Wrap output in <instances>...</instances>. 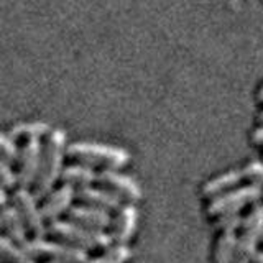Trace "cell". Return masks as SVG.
<instances>
[{
    "label": "cell",
    "instance_id": "cell-28",
    "mask_svg": "<svg viewBox=\"0 0 263 263\" xmlns=\"http://www.w3.org/2000/svg\"><path fill=\"white\" fill-rule=\"evenodd\" d=\"M252 263H263V250L255 253V257H253V261H252Z\"/></svg>",
    "mask_w": 263,
    "mask_h": 263
},
{
    "label": "cell",
    "instance_id": "cell-17",
    "mask_svg": "<svg viewBox=\"0 0 263 263\" xmlns=\"http://www.w3.org/2000/svg\"><path fill=\"white\" fill-rule=\"evenodd\" d=\"M51 132V127L46 122H20L7 132L15 142L23 143L28 140H45Z\"/></svg>",
    "mask_w": 263,
    "mask_h": 263
},
{
    "label": "cell",
    "instance_id": "cell-11",
    "mask_svg": "<svg viewBox=\"0 0 263 263\" xmlns=\"http://www.w3.org/2000/svg\"><path fill=\"white\" fill-rule=\"evenodd\" d=\"M138 224V211L134 205V202L123 204L122 208L117 211V216H115L112 222V238L115 243H128V240L135 235Z\"/></svg>",
    "mask_w": 263,
    "mask_h": 263
},
{
    "label": "cell",
    "instance_id": "cell-13",
    "mask_svg": "<svg viewBox=\"0 0 263 263\" xmlns=\"http://www.w3.org/2000/svg\"><path fill=\"white\" fill-rule=\"evenodd\" d=\"M78 199L81 204L92 205V208H99L104 211H115L117 212L122 208V199L110 193L105 187H94V186H86V187H78Z\"/></svg>",
    "mask_w": 263,
    "mask_h": 263
},
{
    "label": "cell",
    "instance_id": "cell-24",
    "mask_svg": "<svg viewBox=\"0 0 263 263\" xmlns=\"http://www.w3.org/2000/svg\"><path fill=\"white\" fill-rule=\"evenodd\" d=\"M0 179H2V187L5 189L18 186V173L13 170V164L0 161Z\"/></svg>",
    "mask_w": 263,
    "mask_h": 263
},
{
    "label": "cell",
    "instance_id": "cell-3",
    "mask_svg": "<svg viewBox=\"0 0 263 263\" xmlns=\"http://www.w3.org/2000/svg\"><path fill=\"white\" fill-rule=\"evenodd\" d=\"M48 234L56 240L66 242L69 245L79 247L84 250H96V249H109L114 238L105 230H96L78 224L74 220H53L48 226Z\"/></svg>",
    "mask_w": 263,
    "mask_h": 263
},
{
    "label": "cell",
    "instance_id": "cell-1",
    "mask_svg": "<svg viewBox=\"0 0 263 263\" xmlns=\"http://www.w3.org/2000/svg\"><path fill=\"white\" fill-rule=\"evenodd\" d=\"M66 132L63 128H51L48 137L43 140V156H41V166L38 178L33 184V194L38 199H43L53 191V186L63 175V161L66 158Z\"/></svg>",
    "mask_w": 263,
    "mask_h": 263
},
{
    "label": "cell",
    "instance_id": "cell-31",
    "mask_svg": "<svg viewBox=\"0 0 263 263\" xmlns=\"http://www.w3.org/2000/svg\"><path fill=\"white\" fill-rule=\"evenodd\" d=\"M260 2H261V4H263V0H260Z\"/></svg>",
    "mask_w": 263,
    "mask_h": 263
},
{
    "label": "cell",
    "instance_id": "cell-15",
    "mask_svg": "<svg viewBox=\"0 0 263 263\" xmlns=\"http://www.w3.org/2000/svg\"><path fill=\"white\" fill-rule=\"evenodd\" d=\"M243 178V171L242 170H229L226 173H220V175L211 178L209 181H205V184L202 186V194L205 197H217L220 194H226L229 191H232L234 187H237L242 183Z\"/></svg>",
    "mask_w": 263,
    "mask_h": 263
},
{
    "label": "cell",
    "instance_id": "cell-9",
    "mask_svg": "<svg viewBox=\"0 0 263 263\" xmlns=\"http://www.w3.org/2000/svg\"><path fill=\"white\" fill-rule=\"evenodd\" d=\"M97 183L109 189L110 193L117 194L122 201L125 199L128 202H137L142 199V189H140L137 181L123 175L119 170H101L97 175Z\"/></svg>",
    "mask_w": 263,
    "mask_h": 263
},
{
    "label": "cell",
    "instance_id": "cell-16",
    "mask_svg": "<svg viewBox=\"0 0 263 263\" xmlns=\"http://www.w3.org/2000/svg\"><path fill=\"white\" fill-rule=\"evenodd\" d=\"M97 175L99 171H96L92 166H87V164L82 163H74L69 164V166H64L61 179L64 184H71L74 187H86L97 183Z\"/></svg>",
    "mask_w": 263,
    "mask_h": 263
},
{
    "label": "cell",
    "instance_id": "cell-19",
    "mask_svg": "<svg viewBox=\"0 0 263 263\" xmlns=\"http://www.w3.org/2000/svg\"><path fill=\"white\" fill-rule=\"evenodd\" d=\"M0 252H2L4 263H36L35 257L25 250V247L15 243L7 235L0 238Z\"/></svg>",
    "mask_w": 263,
    "mask_h": 263
},
{
    "label": "cell",
    "instance_id": "cell-21",
    "mask_svg": "<svg viewBox=\"0 0 263 263\" xmlns=\"http://www.w3.org/2000/svg\"><path fill=\"white\" fill-rule=\"evenodd\" d=\"M0 156H2V161L8 164H16L20 158V145L7 132L0 135Z\"/></svg>",
    "mask_w": 263,
    "mask_h": 263
},
{
    "label": "cell",
    "instance_id": "cell-10",
    "mask_svg": "<svg viewBox=\"0 0 263 263\" xmlns=\"http://www.w3.org/2000/svg\"><path fill=\"white\" fill-rule=\"evenodd\" d=\"M74 199H78V189L71 184H63L56 191H51L45 197V202L41 205L45 219L49 222L58 220V217L72 208L71 204Z\"/></svg>",
    "mask_w": 263,
    "mask_h": 263
},
{
    "label": "cell",
    "instance_id": "cell-22",
    "mask_svg": "<svg viewBox=\"0 0 263 263\" xmlns=\"http://www.w3.org/2000/svg\"><path fill=\"white\" fill-rule=\"evenodd\" d=\"M243 219L238 212H227L217 216L216 220V229H219L220 232H235L237 229H242Z\"/></svg>",
    "mask_w": 263,
    "mask_h": 263
},
{
    "label": "cell",
    "instance_id": "cell-23",
    "mask_svg": "<svg viewBox=\"0 0 263 263\" xmlns=\"http://www.w3.org/2000/svg\"><path fill=\"white\" fill-rule=\"evenodd\" d=\"M243 178L249 179L252 184H257L263 187V161L260 160H252L242 168Z\"/></svg>",
    "mask_w": 263,
    "mask_h": 263
},
{
    "label": "cell",
    "instance_id": "cell-7",
    "mask_svg": "<svg viewBox=\"0 0 263 263\" xmlns=\"http://www.w3.org/2000/svg\"><path fill=\"white\" fill-rule=\"evenodd\" d=\"M12 199L20 216L23 217L25 224H27L28 232H31L35 237H45L48 234V226L43 211L36 202L38 197L28 191V187H18L13 193Z\"/></svg>",
    "mask_w": 263,
    "mask_h": 263
},
{
    "label": "cell",
    "instance_id": "cell-6",
    "mask_svg": "<svg viewBox=\"0 0 263 263\" xmlns=\"http://www.w3.org/2000/svg\"><path fill=\"white\" fill-rule=\"evenodd\" d=\"M263 196V187L257 184H247L237 189H232L226 194H220L211 199L208 205V214L212 217L222 216L227 212H240L245 205L257 204Z\"/></svg>",
    "mask_w": 263,
    "mask_h": 263
},
{
    "label": "cell",
    "instance_id": "cell-14",
    "mask_svg": "<svg viewBox=\"0 0 263 263\" xmlns=\"http://www.w3.org/2000/svg\"><path fill=\"white\" fill-rule=\"evenodd\" d=\"M0 222H2V229L5 235L18 245H27L28 237H27V224H25L23 217L20 216L18 209L15 205H7L2 209V216H0Z\"/></svg>",
    "mask_w": 263,
    "mask_h": 263
},
{
    "label": "cell",
    "instance_id": "cell-26",
    "mask_svg": "<svg viewBox=\"0 0 263 263\" xmlns=\"http://www.w3.org/2000/svg\"><path fill=\"white\" fill-rule=\"evenodd\" d=\"M253 99H255V104H257L260 109H261V107H263V81L257 86V89H255Z\"/></svg>",
    "mask_w": 263,
    "mask_h": 263
},
{
    "label": "cell",
    "instance_id": "cell-25",
    "mask_svg": "<svg viewBox=\"0 0 263 263\" xmlns=\"http://www.w3.org/2000/svg\"><path fill=\"white\" fill-rule=\"evenodd\" d=\"M250 142L255 146L263 148V125L261 123H257V127L250 132Z\"/></svg>",
    "mask_w": 263,
    "mask_h": 263
},
{
    "label": "cell",
    "instance_id": "cell-2",
    "mask_svg": "<svg viewBox=\"0 0 263 263\" xmlns=\"http://www.w3.org/2000/svg\"><path fill=\"white\" fill-rule=\"evenodd\" d=\"M66 156L76 163L101 166L102 170H120L130 163V153L125 148L94 142H76L68 145Z\"/></svg>",
    "mask_w": 263,
    "mask_h": 263
},
{
    "label": "cell",
    "instance_id": "cell-18",
    "mask_svg": "<svg viewBox=\"0 0 263 263\" xmlns=\"http://www.w3.org/2000/svg\"><path fill=\"white\" fill-rule=\"evenodd\" d=\"M238 238L235 232H222L214 250V263H234Z\"/></svg>",
    "mask_w": 263,
    "mask_h": 263
},
{
    "label": "cell",
    "instance_id": "cell-29",
    "mask_svg": "<svg viewBox=\"0 0 263 263\" xmlns=\"http://www.w3.org/2000/svg\"><path fill=\"white\" fill-rule=\"evenodd\" d=\"M255 120H257V123H261V125H263V107L257 112V117H255Z\"/></svg>",
    "mask_w": 263,
    "mask_h": 263
},
{
    "label": "cell",
    "instance_id": "cell-27",
    "mask_svg": "<svg viewBox=\"0 0 263 263\" xmlns=\"http://www.w3.org/2000/svg\"><path fill=\"white\" fill-rule=\"evenodd\" d=\"M7 201H8V196H7V189L5 187H2L0 189V205H2V209L4 208H7Z\"/></svg>",
    "mask_w": 263,
    "mask_h": 263
},
{
    "label": "cell",
    "instance_id": "cell-20",
    "mask_svg": "<svg viewBox=\"0 0 263 263\" xmlns=\"http://www.w3.org/2000/svg\"><path fill=\"white\" fill-rule=\"evenodd\" d=\"M134 252L127 243H115L114 247H109L102 255L89 260V263H127Z\"/></svg>",
    "mask_w": 263,
    "mask_h": 263
},
{
    "label": "cell",
    "instance_id": "cell-5",
    "mask_svg": "<svg viewBox=\"0 0 263 263\" xmlns=\"http://www.w3.org/2000/svg\"><path fill=\"white\" fill-rule=\"evenodd\" d=\"M263 238V204H253L250 214L243 219L242 234L238 237L234 263H252L257 245Z\"/></svg>",
    "mask_w": 263,
    "mask_h": 263
},
{
    "label": "cell",
    "instance_id": "cell-30",
    "mask_svg": "<svg viewBox=\"0 0 263 263\" xmlns=\"http://www.w3.org/2000/svg\"><path fill=\"white\" fill-rule=\"evenodd\" d=\"M48 263H56V261H48Z\"/></svg>",
    "mask_w": 263,
    "mask_h": 263
},
{
    "label": "cell",
    "instance_id": "cell-12",
    "mask_svg": "<svg viewBox=\"0 0 263 263\" xmlns=\"http://www.w3.org/2000/svg\"><path fill=\"white\" fill-rule=\"evenodd\" d=\"M68 217L69 220H74V222H78V224H82L96 230H107L109 227H112V222H114L109 211L92 208V205H87V204L72 205L68 211Z\"/></svg>",
    "mask_w": 263,
    "mask_h": 263
},
{
    "label": "cell",
    "instance_id": "cell-4",
    "mask_svg": "<svg viewBox=\"0 0 263 263\" xmlns=\"http://www.w3.org/2000/svg\"><path fill=\"white\" fill-rule=\"evenodd\" d=\"M23 247L31 257L48 258L49 261L56 263H89L90 260L87 250L56 240V238L54 240H48L45 237H33Z\"/></svg>",
    "mask_w": 263,
    "mask_h": 263
},
{
    "label": "cell",
    "instance_id": "cell-32",
    "mask_svg": "<svg viewBox=\"0 0 263 263\" xmlns=\"http://www.w3.org/2000/svg\"><path fill=\"white\" fill-rule=\"evenodd\" d=\"M261 240H263V238H261Z\"/></svg>",
    "mask_w": 263,
    "mask_h": 263
},
{
    "label": "cell",
    "instance_id": "cell-8",
    "mask_svg": "<svg viewBox=\"0 0 263 263\" xmlns=\"http://www.w3.org/2000/svg\"><path fill=\"white\" fill-rule=\"evenodd\" d=\"M41 156H43V140H28L20 143V158L18 164V187H33L38 178Z\"/></svg>",
    "mask_w": 263,
    "mask_h": 263
}]
</instances>
